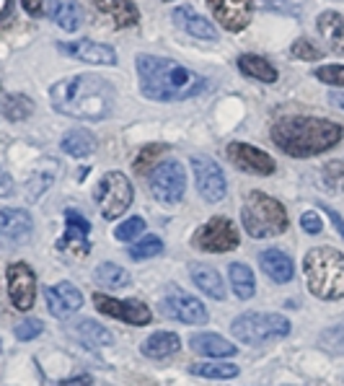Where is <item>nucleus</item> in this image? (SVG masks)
Wrapping results in <instances>:
<instances>
[{"label":"nucleus","mask_w":344,"mask_h":386,"mask_svg":"<svg viewBox=\"0 0 344 386\" xmlns=\"http://www.w3.org/2000/svg\"><path fill=\"white\" fill-rule=\"evenodd\" d=\"M50 101H52L55 112L73 117V120L86 122H101L109 120L114 112V93L112 84L91 73H81V76L62 78L50 89Z\"/></svg>","instance_id":"obj_1"},{"label":"nucleus","mask_w":344,"mask_h":386,"mask_svg":"<svg viewBox=\"0 0 344 386\" xmlns=\"http://www.w3.org/2000/svg\"><path fill=\"white\" fill-rule=\"evenodd\" d=\"M135 68L142 96L150 101H184L207 89V78L171 57L137 55Z\"/></svg>","instance_id":"obj_2"},{"label":"nucleus","mask_w":344,"mask_h":386,"mask_svg":"<svg viewBox=\"0 0 344 386\" xmlns=\"http://www.w3.org/2000/svg\"><path fill=\"white\" fill-rule=\"evenodd\" d=\"M272 140L282 153L311 159L342 140V127L323 117H282L272 125Z\"/></svg>","instance_id":"obj_3"},{"label":"nucleus","mask_w":344,"mask_h":386,"mask_svg":"<svg viewBox=\"0 0 344 386\" xmlns=\"http://www.w3.org/2000/svg\"><path fill=\"white\" fill-rule=\"evenodd\" d=\"M308 290L316 298L337 301L344 298V254L331 246H316L303 259Z\"/></svg>","instance_id":"obj_4"},{"label":"nucleus","mask_w":344,"mask_h":386,"mask_svg":"<svg viewBox=\"0 0 344 386\" xmlns=\"http://www.w3.org/2000/svg\"><path fill=\"white\" fill-rule=\"evenodd\" d=\"M241 223L248 236L254 239H270L287 231V210L285 205L264 192H248L241 208Z\"/></svg>","instance_id":"obj_5"},{"label":"nucleus","mask_w":344,"mask_h":386,"mask_svg":"<svg viewBox=\"0 0 344 386\" xmlns=\"http://www.w3.org/2000/svg\"><path fill=\"white\" fill-rule=\"evenodd\" d=\"M231 332L236 340L246 345H264L272 340H282L290 334V322L282 314H241L233 319Z\"/></svg>","instance_id":"obj_6"},{"label":"nucleus","mask_w":344,"mask_h":386,"mask_svg":"<svg viewBox=\"0 0 344 386\" xmlns=\"http://www.w3.org/2000/svg\"><path fill=\"white\" fill-rule=\"evenodd\" d=\"M93 200H96L98 210H101V215L106 220H117L132 205V184H130V179L122 171H109L96 184Z\"/></svg>","instance_id":"obj_7"},{"label":"nucleus","mask_w":344,"mask_h":386,"mask_svg":"<svg viewBox=\"0 0 344 386\" xmlns=\"http://www.w3.org/2000/svg\"><path fill=\"white\" fill-rule=\"evenodd\" d=\"M148 187L158 203L176 205L187 195V171L179 161H161L148 179Z\"/></svg>","instance_id":"obj_8"},{"label":"nucleus","mask_w":344,"mask_h":386,"mask_svg":"<svg viewBox=\"0 0 344 386\" xmlns=\"http://www.w3.org/2000/svg\"><path fill=\"white\" fill-rule=\"evenodd\" d=\"M239 231L225 215L210 218L205 226H200L192 236V246L200 251H212V254H225V251L239 249Z\"/></svg>","instance_id":"obj_9"},{"label":"nucleus","mask_w":344,"mask_h":386,"mask_svg":"<svg viewBox=\"0 0 344 386\" xmlns=\"http://www.w3.org/2000/svg\"><path fill=\"white\" fill-rule=\"evenodd\" d=\"M6 280L13 309L29 311L37 301V275H34V270L26 262H13L6 270Z\"/></svg>","instance_id":"obj_10"},{"label":"nucleus","mask_w":344,"mask_h":386,"mask_svg":"<svg viewBox=\"0 0 344 386\" xmlns=\"http://www.w3.org/2000/svg\"><path fill=\"white\" fill-rule=\"evenodd\" d=\"M161 314L173 319V322H184V324H205L210 319L207 309L202 306L200 298L176 288L161 298Z\"/></svg>","instance_id":"obj_11"},{"label":"nucleus","mask_w":344,"mask_h":386,"mask_svg":"<svg viewBox=\"0 0 344 386\" xmlns=\"http://www.w3.org/2000/svg\"><path fill=\"white\" fill-rule=\"evenodd\" d=\"M192 171H195V182L197 192L205 197V203H220L228 192V184H225L223 169L217 166L215 161L207 159V156H195L192 159Z\"/></svg>","instance_id":"obj_12"},{"label":"nucleus","mask_w":344,"mask_h":386,"mask_svg":"<svg viewBox=\"0 0 344 386\" xmlns=\"http://www.w3.org/2000/svg\"><path fill=\"white\" fill-rule=\"evenodd\" d=\"M93 306H96L101 314H106V317L122 319V322H127V324H132V327H145V324H150V319H153L148 306L142 301H135V298L117 301L112 295L93 293Z\"/></svg>","instance_id":"obj_13"},{"label":"nucleus","mask_w":344,"mask_h":386,"mask_svg":"<svg viewBox=\"0 0 344 386\" xmlns=\"http://www.w3.org/2000/svg\"><path fill=\"white\" fill-rule=\"evenodd\" d=\"M228 161H231L233 166L239 169V171H246V174H256V176H267L275 171V159H272L270 153L259 151L254 145L248 143H236L228 145Z\"/></svg>","instance_id":"obj_14"},{"label":"nucleus","mask_w":344,"mask_h":386,"mask_svg":"<svg viewBox=\"0 0 344 386\" xmlns=\"http://www.w3.org/2000/svg\"><path fill=\"white\" fill-rule=\"evenodd\" d=\"M210 13L228 31H243L251 23L254 0H207Z\"/></svg>","instance_id":"obj_15"},{"label":"nucleus","mask_w":344,"mask_h":386,"mask_svg":"<svg viewBox=\"0 0 344 386\" xmlns=\"http://www.w3.org/2000/svg\"><path fill=\"white\" fill-rule=\"evenodd\" d=\"M91 223L86 220V215H81L78 210H65V234L57 239V249L60 251H73V254H88L91 242Z\"/></svg>","instance_id":"obj_16"},{"label":"nucleus","mask_w":344,"mask_h":386,"mask_svg":"<svg viewBox=\"0 0 344 386\" xmlns=\"http://www.w3.org/2000/svg\"><path fill=\"white\" fill-rule=\"evenodd\" d=\"M60 52H65L73 60L91 62V65H117V52L109 45L93 42V39H75V42H62Z\"/></svg>","instance_id":"obj_17"},{"label":"nucleus","mask_w":344,"mask_h":386,"mask_svg":"<svg viewBox=\"0 0 344 386\" xmlns=\"http://www.w3.org/2000/svg\"><path fill=\"white\" fill-rule=\"evenodd\" d=\"M45 301H47V309L50 314L57 319H68L70 314L83 306V293L75 288L73 283L62 280V283H55L50 288L45 290Z\"/></svg>","instance_id":"obj_18"},{"label":"nucleus","mask_w":344,"mask_h":386,"mask_svg":"<svg viewBox=\"0 0 344 386\" xmlns=\"http://www.w3.org/2000/svg\"><path fill=\"white\" fill-rule=\"evenodd\" d=\"M34 231V220L21 208H0V242L23 244Z\"/></svg>","instance_id":"obj_19"},{"label":"nucleus","mask_w":344,"mask_h":386,"mask_svg":"<svg viewBox=\"0 0 344 386\" xmlns=\"http://www.w3.org/2000/svg\"><path fill=\"white\" fill-rule=\"evenodd\" d=\"M171 16H173V23H176L181 31H187L189 37L200 39V42H217V29L205 16L197 13L192 6H179Z\"/></svg>","instance_id":"obj_20"},{"label":"nucleus","mask_w":344,"mask_h":386,"mask_svg":"<svg viewBox=\"0 0 344 386\" xmlns=\"http://www.w3.org/2000/svg\"><path fill=\"white\" fill-rule=\"evenodd\" d=\"M189 348L200 353V356H207V358H233L239 353V348L228 342L225 337L220 334H212V332H197L189 337Z\"/></svg>","instance_id":"obj_21"},{"label":"nucleus","mask_w":344,"mask_h":386,"mask_svg":"<svg viewBox=\"0 0 344 386\" xmlns=\"http://www.w3.org/2000/svg\"><path fill=\"white\" fill-rule=\"evenodd\" d=\"M60 164L52 159H42L39 161V166L34 169L29 174V179H26V197L29 200H37V197L45 195L50 187H52L55 182H57V176H60Z\"/></svg>","instance_id":"obj_22"},{"label":"nucleus","mask_w":344,"mask_h":386,"mask_svg":"<svg viewBox=\"0 0 344 386\" xmlns=\"http://www.w3.org/2000/svg\"><path fill=\"white\" fill-rule=\"evenodd\" d=\"M50 18H52L62 31H78L83 23V11L78 0H50L47 3Z\"/></svg>","instance_id":"obj_23"},{"label":"nucleus","mask_w":344,"mask_h":386,"mask_svg":"<svg viewBox=\"0 0 344 386\" xmlns=\"http://www.w3.org/2000/svg\"><path fill=\"white\" fill-rule=\"evenodd\" d=\"M96 11L112 16L117 26H135L140 21V11H137L135 0H91Z\"/></svg>","instance_id":"obj_24"},{"label":"nucleus","mask_w":344,"mask_h":386,"mask_svg":"<svg viewBox=\"0 0 344 386\" xmlns=\"http://www.w3.org/2000/svg\"><path fill=\"white\" fill-rule=\"evenodd\" d=\"M60 148L68 153V156H73V159H88L91 153L98 148V140L91 130L75 127V130H68V132L62 135Z\"/></svg>","instance_id":"obj_25"},{"label":"nucleus","mask_w":344,"mask_h":386,"mask_svg":"<svg viewBox=\"0 0 344 386\" xmlns=\"http://www.w3.org/2000/svg\"><path fill=\"white\" fill-rule=\"evenodd\" d=\"M259 262H262V270L270 275L275 283H290L292 275H295V267H292V259L285 254L282 249H267L259 254Z\"/></svg>","instance_id":"obj_26"},{"label":"nucleus","mask_w":344,"mask_h":386,"mask_svg":"<svg viewBox=\"0 0 344 386\" xmlns=\"http://www.w3.org/2000/svg\"><path fill=\"white\" fill-rule=\"evenodd\" d=\"M316 29L321 31V37L329 42V47L337 55H344V18L337 11H323L316 21Z\"/></svg>","instance_id":"obj_27"},{"label":"nucleus","mask_w":344,"mask_h":386,"mask_svg":"<svg viewBox=\"0 0 344 386\" xmlns=\"http://www.w3.org/2000/svg\"><path fill=\"white\" fill-rule=\"evenodd\" d=\"M179 348H181V340L173 332H156V334H150L148 340L140 345L142 356L156 358V361H164V358L176 356V353H179Z\"/></svg>","instance_id":"obj_28"},{"label":"nucleus","mask_w":344,"mask_h":386,"mask_svg":"<svg viewBox=\"0 0 344 386\" xmlns=\"http://www.w3.org/2000/svg\"><path fill=\"white\" fill-rule=\"evenodd\" d=\"M192 280H195L197 288L202 290L205 295H210V298H215V301H223L225 298V283L215 267L195 265L192 267Z\"/></svg>","instance_id":"obj_29"},{"label":"nucleus","mask_w":344,"mask_h":386,"mask_svg":"<svg viewBox=\"0 0 344 386\" xmlns=\"http://www.w3.org/2000/svg\"><path fill=\"white\" fill-rule=\"evenodd\" d=\"M93 280L106 290H120V288H130L132 278H130V273L125 267L114 265V262H104V265H98L93 270Z\"/></svg>","instance_id":"obj_30"},{"label":"nucleus","mask_w":344,"mask_h":386,"mask_svg":"<svg viewBox=\"0 0 344 386\" xmlns=\"http://www.w3.org/2000/svg\"><path fill=\"white\" fill-rule=\"evenodd\" d=\"M239 70L241 73H246L248 78H256V81H262V84H275L277 78V68L272 62H267L264 57L259 55H241L239 57Z\"/></svg>","instance_id":"obj_31"},{"label":"nucleus","mask_w":344,"mask_h":386,"mask_svg":"<svg viewBox=\"0 0 344 386\" xmlns=\"http://www.w3.org/2000/svg\"><path fill=\"white\" fill-rule=\"evenodd\" d=\"M228 278H231L233 293L239 295L241 301H248L256 293V278L251 273V267L243 265V262H233L228 267Z\"/></svg>","instance_id":"obj_32"},{"label":"nucleus","mask_w":344,"mask_h":386,"mask_svg":"<svg viewBox=\"0 0 344 386\" xmlns=\"http://www.w3.org/2000/svg\"><path fill=\"white\" fill-rule=\"evenodd\" d=\"M189 373L192 376H202V379H236L239 376V365L233 363H220V361H212V363H192L189 365Z\"/></svg>","instance_id":"obj_33"},{"label":"nucleus","mask_w":344,"mask_h":386,"mask_svg":"<svg viewBox=\"0 0 344 386\" xmlns=\"http://www.w3.org/2000/svg\"><path fill=\"white\" fill-rule=\"evenodd\" d=\"M31 112H34V101L23 93H11V96L3 101V117L11 122H21L29 120Z\"/></svg>","instance_id":"obj_34"},{"label":"nucleus","mask_w":344,"mask_h":386,"mask_svg":"<svg viewBox=\"0 0 344 386\" xmlns=\"http://www.w3.org/2000/svg\"><path fill=\"white\" fill-rule=\"evenodd\" d=\"M73 327V332L78 334V337H86V340H91L93 345H112L114 337L109 329H104L101 324H96L93 319H81V322H75Z\"/></svg>","instance_id":"obj_35"},{"label":"nucleus","mask_w":344,"mask_h":386,"mask_svg":"<svg viewBox=\"0 0 344 386\" xmlns=\"http://www.w3.org/2000/svg\"><path fill=\"white\" fill-rule=\"evenodd\" d=\"M161 251H164V242H161L158 236H142V239H137V242L130 246V257L150 259V257H158Z\"/></svg>","instance_id":"obj_36"},{"label":"nucleus","mask_w":344,"mask_h":386,"mask_svg":"<svg viewBox=\"0 0 344 386\" xmlns=\"http://www.w3.org/2000/svg\"><path fill=\"white\" fill-rule=\"evenodd\" d=\"M145 218H140V215H132V218H127L125 223H120V226L114 228V236L120 239V242H137L142 234H145Z\"/></svg>","instance_id":"obj_37"},{"label":"nucleus","mask_w":344,"mask_h":386,"mask_svg":"<svg viewBox=\"0 0 344 386\" xmlns=\"http://www.w3.org/2000/svg\"><path fill=\"white\" fill-rule=\"evenodd\" d=\"M321 348L334 356H344V327H331L321 334Z\"/></svg>","instance_id":"obj_38"},{"label":"nucleus","mask_w":344,"mask_h":386,"mask_svg":"<svg viewBox=\"0 0 344 386\" xmlns=\"http://www.w3.org/2000/svg\"><path fill=\"white\" fill-rule=\"evenodd\" d=\"M314 78H319L321 84L344 89V65H321V68H316Z\"/></svg>","instance_id":"obj_39"},{"label":"nucleus","mask_w":344,"mask_h":386,"mask_svg":"<svg viewBox=\"0 0 344 386\" xmlns=\"http://www.w3.org/2000/svg\"><path fill=\"white\" fill-rule=\"evenodd\" d=\"M292 57H298V60H306V62H314L321 57V50L314 45V42H308V39H295V45L290 47Z\"/></svg>","instance_id":"obj_40"},{"label":"nucleus","mask_w":344,"mask_h":386,"mask_svg":"<svg viewBox=\"0 0 344 386\" xmlns=\"http://www.w3.org/2000/svg\"><path fill=\"white\" fill-rule=\"evenodd\" d=\"M42 332H45V324H42L39 319H23L21 324L16 327V337L23 342L34 340V337H39Z\"/></svg>","instance_id":"obj_41"},{"label":"nucleus","mask_w":344,"mask_h":386,"mask_svg":"<svg viewBox=\"0 0 344 386\" xmlns=\"http://www.w3.org/2000/svg\"><path fill=\"white\" fill-rule=\"evenodd\" d=\"M166 151V145L164 143H153V145H145L140 153H137V159H135V171H142V169H148L150 164H153V159L156 156H161V153Z\"/></svg>","instance_id":"obj_42"},{"label":"nucleus","mask_w":344,"mask_h":386,"mask_svg":"<svg viewBox=\"0 0 344 386\" xmlns=\"http://www.w3.org/2000/svg\"><path fill=\"white\" fill-rule=\"evenodd\" d=\"M300 226H303V231L306 234H321L323 231V220H321V215L316 210H308V212H303L300 215Z\"/></svg>","instance_id":"obj_43"},{"label":"nucleus","mask_w":344,"mask_h":386,"mask_svg":"<svg viewBox=\"0 0 344 386\" xmlns=\"http://www.w3.org/2000/svg\"><path fill=\"white\" fill-rule=\"evenodd\" d=\"M326 179H329V182H344V161H337V164L326 166ZM342 190H344V184H342Z\"/></svg>","instance_id":"obj_44"},{"label":"nucleus","mask_w":344,"mask_h":386,"mask_svg":"<svg viewBox=\"0 0 344 386\" xmlns=\"http://www.w3.org/2000/svg\"><path fill=\"white\" fill-rule=\"evenodd\" d=\"M323 210H326V215L331 218V223H334V228L339 231V236L344 239V218L339 215L337 210H334V208H329V205H323Z\"/></svg>","instance_id":"obj_45"},{"label":"nucleus","mask_w":344,"mask_h":386,"mask_svg":"<svg viewBox=\"0 0 344 386\" xmlns=\"http://www.w3.org/2000/svg\"><path fill=\"white\" fill-rule=\"evenodd\" d=\"M13 192V179H11V174L8 171H3L0 169V197H6Z\"/></svg>","instance_id":"obj_46"},{"label":"nucleus","mask_w":344,"mask_h":386,"mask_svg":"<svg viewBox=\"0 0 344 386\" xmlns=\"http://www.w3.org/2000/svg\"><path fill=\"white\" fill-rule=\"evenodd\" d=\"M23 3V11L29 16H39L42 13V6H45V0H21Z\"/></svg>","instance_id":"obj_47"},{"label":"nucleus","mask_w":344,"mask_h":386,"mask_svg":"<svg viewBox=\"0 0 344 386\" xmlns=\"http://www.w3.org/2000/svg\"><path fill=\"white\" fill-rule=\"evenodd\" d=\"M16 0H0V21H8L11 13H13Z\"/></svg>","instance_id":"obj_48"},{"label":"nucleus","mask_w":344,"mask_h":386,"mask_svg":"<svg viewBox=\"0 0 344 386\" xmlns=\"http://www.w3.org/2000/svg\"><path fill=\"white\" fill-rule=\"evenodd\" d=\"M329 98H331V104H334V106H339V109H344V91H334Z\"/></svg>","instance_id":"obj_49"},{"label":"nucleus","mask_w":344,"mask_h":386,"mask_svg":"<svg viewBox=\"0 0 344 386\" xmlns=\"http://www.w3.org/2000/svg\"><path fill=\"white\" fill-rule=\"evenodd\" d=\"M88 384H91V376H83V379L68 381V384H62V386H88Z\"/></svg>","instance_id":"obj_50"},{"label":"nucleus","mask_w":344,"mask_h":386,"mask_svg":"<svg viewBox=\"0 0 344 386\" xmlns=\"http://www.w3.org/2000/svg\"><path fill=\"white\" fill-rule=\"evenodd\" d=\"M342 381H344V379H342Z\"/></svg>","instance_id":"obj_51"}]
</instances>
